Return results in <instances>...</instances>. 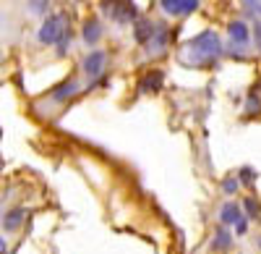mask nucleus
Here are the masks:
<instances>
[{
  "label": "nucleus",
  "instance_id": "nucleus-14",
  "mask_svg": "<svg viewBox=\"0 0 261 254\" xmlns=\"http://www.w3.org/2000/svg\"><path fill=\"white\" fill-rule=\"evenodd\" d=\"M246 207H248V213H251V215H256V202H253V199H248Z\"/></svg>",
  "mask_w": 261,
  "mask_h": 254
},
{
  "label": "nucleus",
  "instance_id": "nucleus-1",
  "mask_svg": "<svg viewBox=\"0 0 261 254\" xmlns=\"http://www.w3.org/2000/svg\"><path fill=\"white\" fill-rule=\"evenodd\" d=\"M220 53H222L220 37H217L214 32H201L199 37H193L180 50V60L186 63V66H206V63H212Z\"/></svg>",
  "mask_w": 261,
  "mask_h": 254
},
{
  "label": "nucleus",
  "instance_id": "nucleus-6",
  "mask_svg": "<svg viewBox=\"0 0 261 254\" xmlns=\"http://www.w3.org/2000/svg\"><path fill=\"white\" fill-rule=\"evenodd\" d=\"M220 218H222V223H225V225H235V223H241V220H243V215H241V207H238L235 202H227V204L222 207Z\"/></svg>",
  "mask_w": 261,
  "mask_h": 254
},
{
  "label": "nucleus",
  "instance_id": "nucleus-15",
  "mask_svg": "<svg viewBox=\"0 0 261 254\" xmlns=\"http://www.w3.org/2000/svg\"><path fill=\"white\" fill-rule=\"evenodd\" d=\"M235 225H238V228H235L238 234H246V220H241V223H235Z\"/></svg>",
  "mask_w": 261,
  "mask_h": 254
},
{
  "label": "nucleus",
  "instance_id": "nucleus-7",
  "mask_svg": "<svg viewBox=\"0 0 261 254\" xmlns=\"http://www.w3.org/2000/svg\"><path fill=\"white\" fill-rule=\"evenodd\" d=\"M160 87H162V74H160V71L146 74V76L141 79V84H139V89H141V92H157Z\"/></svg>",
  "mask_w": 261,
  "mask_h": 254
},
{
  "label": "nucleus",
  "instance_id": "nucleus-10",
  "mask_svg": "<svg viewBox=\"0 0 261 254\" xmlns=\"http://www.w3.org/2000/svg\"><path fill=\"white\" fill-rule=\"evenodd\" d=\"M154 32H157V27L154 24H149V21H139V27H136V37L144 42L146 37H154Z\"/></svg>",
  "mask_w": 261,
  "mask_h": 254
},
{
  "label": "nucleus",
  "instance_id": "nucleus-13",
  "mask_svg": "<svg viewBox=\"0 0 261 254\" xmlns=\"http://www.w3.org/2000/svg\"><path fill=\"white\" fill-rule=\"evenodd\" d=\"M235 189H238V181H235V178H227V181H225V192H227V194H232Z\"/></svg>",
  "mask_w": 261,
  "mask_h": 254
},
{
  "label": "nucleus",
  "instance_id": "nucleus-2",
  "mask_svg": "<svg viewBox=\"0 0 261 254\" xmlns=\"http://www.w3.org/2000/svg\"><path fill=\"white\" fill-rule=\"evenodd\" d=\"M68 18H65V13H55L45 21V27L39 29V42H45V45H50V42H63L65 34H68Z\"/></svg>",
  "mask_w": 261,
  "mask_h": 254
},
{
  "label": "nucleus",
  "instance_id": "nucleus-8",
  "mask_svg": "<svg viewBox=\"0 0 261 254\" xmlns=\"http://www.w3.org/2000/svg\"><path fill=\"white\" fill-rule=\"evenodd\" d=\"M102 37V27H99V21H86V27H84V39L89 42V45H94V42Z\"/></svg>",
  "mask_w": 261,
  "mask_h": 254
},
{
  "label": "nucleus",
  "instance_id": "nucleus-4",
  "mask_svg": "<svg viewBox=\"0 0 261 254\" xmlns=\"http://www.w3.org/2000/svg\"><path fill=\"white\" fill-rule=\"evenodd\" d=\"M160 6L170 16H186V13L199 8V0H160Z\"/></svg>",
  "mask_w": 261,
  "mask_h": 254
},
{
  "label": "nucleus",
  "instance_id": "nucleus-3",
  "mask_svg": "<svg viewBox=\"0 0 261 254\" xmlns=\"http://www.w3.org/2000/svg\"><path fill=\"white\" fill-rule=\"evenodd\" d=\"M105 63H107V55H105L102 50H94V53H89V55L84 58L81 68H84V74L89 76V79H97V76L105 71Z\"/></svg>",
  "mask_w": 261,
  "mask_h": 254
},
{
  "label": "nucleus",
  "instance_id": "nucleus-9",
  "mask_svg": "<svg viewBox=\"0 0 261 254\" xmlns=\"http://www.w3.org/2000/svg\"><path fill=\"white\" fill-rule=\"evenodd\" d=\"M21 220H24V210H11L3 220V225H6V230H16L21 225Z\"/></svg>",
  "mask_w": 261,
  "mask_h": 254
},
{
  "label": "nucleus",
  "instance_id": "nucleus-12",
  "mask_svg": "<svg viewBox=\"0 0 261 254\" xmlns=\"http://www.w3.org/2000/svg\"><path fill=\"white\" fill-rule=\"evenodd\" d=\"M227 246H230V234H227L225 228L217 230V236H214V249H217V251H225Z\"/></svg>",
  "mask_w": 261,
  "mask_h": 254
},
{
  "label": "nucleus",
  "instance_id": "nucleus-11",
  "mask_svg": "<svg viewBox=\"0 0 261 254\" xmlns=\"http://www.w3.org/2000/svg\"><path fill=\"white\" fill-rule=\"evenodd\" d=\"M76 92H79V84L71 79L68 84H63V87H60V92H55L53 97H55V100H65V97H71V95H76Z\"/></svg>",
  "mask_w": 261,
  "mask_h": 254
},
{
  "label": "nucleus",
  "instance_id": "nucleus-16",
  "mask_svg": "<svg viewBox=\"0 0 261 254\" xmlns=\"http://www.w3.org/2000/svg\"><path fill=\"white\" fill-rule=\"evenodd\" d=\"M0 254H6V241L0 239Z\"/></svg>",
  "mask_w": 261,
  "mask_h": 254
},
{
  "label": "nucleus",
  "instance_id": "nucleus-5",
  "mask_svg": "<svg viewBox=\"0 0 261 254\" xmlns=\"http://www.w3.org/2000/svg\"><path fill=\"white\" fill-rule=\"evenodd\" d=\"M230 39L235 42L238 48L248 45V27L243 24V21H232V24H230Z\"/></svg>",
  "mask_w": 261,
  "mask_h": 254
}]
</instances>
